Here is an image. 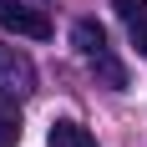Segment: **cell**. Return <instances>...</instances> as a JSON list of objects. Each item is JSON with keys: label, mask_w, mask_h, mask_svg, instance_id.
<instances>
[{"label": "cell", "mask_w": 147, "mask_h": 147, "mask_svg": "<svg viewBox=\"0 0 147 147\" xmlns=\"http://www.w3.org/2000/svg\"><path fill=\"white\" fill-rule=\"evenodd\" d=\"M0 30L26 36V41H46L51 36V15L41 5H26V0H0Z\"/></svg>", "instance_id": "obj_1"}, {"label": "cell", "mask_w": 147, "mask_h": 147, "mask_svg": "<svg viewBox=\"0 0 147 147\" xmlns=\"http://www.w3.org/2000/svg\"><path fill=\"white\" fill-rule=\"evenodd\" d=\"M36 91V66L26 51L0 41V96H30Z\"/></svg>", "instance_id": "obj_2"}, {"label": "cell", "mask_w": 147, "mask_h": 147, "mask_svg": "<svg viewBox=\"0 0 147 147\" xmlns=\"http://www.w3.org/2000/svg\"><path fill=\"white\" fill-rule=\"evenodd\" d=\"M71 46H76L86 61L102 56V51H107V26H102V20H91V15H81V20L71 26Z\"/></svg>", "instance_id": "obj_3"}, {"label": "cell", "mask_w": 147, "mask_h": 147, "mask_svg": "<svg viewBox=\"0 0 147 147\" xmlns=\"http://www.w3.org/2000/svg\"><path fill=\"white\" fill-rule=\"evenodd\" d=\"M46 147H96V137H91V127H81V122H71V117H61V122H51Z\"/></svg>", "instance_id": "obj_4"}, {"label": "cell", "mask_w": 147, "mask_h": 147, "mask_svg": "<svg viewBox=\"0 0 147 147\" xmlns=\"http://www.w3.org/2000/svg\"><path fill=\"white\" fill-rule=\"evenodd\" d=\"M91 71H96V81L112 91H127V66H122L112 51H102V56H91Z\"/></svg>", "instance_id": "obj_5"}, {"label": "cell", "mask_w": 147, "mask_h": 147, "mask_svg": "<svg viewBox=\"0 0 147 147\" xmlns=\"http://www.w3.org/2000/svg\"><path fill=\"white\" fill-rule=\"evenodd\" d=\"M20 142V112L0 102V147H15Z\"/></svg>", "instance_id": "obj_6"}, {"label": "cell", "mask_w": 147, "mask_h": 147, "mask_svg": "<svg viewBox=\"0 0 147 147\" xmlns=\"http://www.w3.org/2000/svg\"><path fill=\"white\" fill-rule=\"evenodd\" d=\"M112 10L132 26V20H142V15H147V0H112Z\"/></svg>", "instance_id": "obj_7"}, {"label": "cell", "mask_w": 147, "mask_h": 147, "mask_svg": "<svg viewBox=\"0 0 147 147\" xmlns=\"http://www.w3.org/2000/svg\"><path fill=\"white\" fill-rule=\"evenodd\" d=\"M127 30H132V46H137V56H147V15H142V20H132Z\"/></svg>", "instance_id": "obj_8"}]
</instances>
